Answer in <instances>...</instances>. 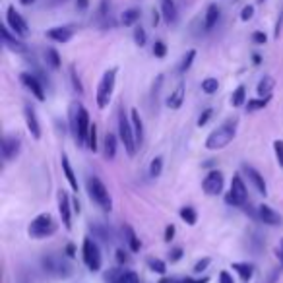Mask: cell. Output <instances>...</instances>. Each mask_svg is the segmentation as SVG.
<instances>
[{
    "instance_id": "cell-1",
    "label": "cell",
    "mask_w": 283,
    "mask_h": 283,
    "mask_svg": "<svg viewBox=\"0 0 283 283\" xmlns=\"http://www.w3.org/2000/svg\"><path fill=\"white\" fill-rule=\"evenodd\" d=\"M237 124H239V118H229L225 120L219 128H215L214 132H210V136L205 138V147L210 151H217V149H223L227 147L233 138L237 136Z\"/></svg>"
},
{
    "instance_id": "cell-2",
    "label": "cell",
    "mask_w": 283,
    "mask_h": 283,
    "mask_svg": "<svg viewBox=\"0 0 283 283\" xmlns=\"http://www.w3.org/2000/svg\"><path fill=\"white\" fill-rule=\"evenodd\" d=\"M72 258H68L66 254H47L41 258V266L43 270L59 279H66L74 273V266L70 262Z\"/></svg>"
},
{
    "instance_id": "cell-3",
    "label": "cell",
    "mask_w": 283,
    "mask_h": 283,
    "mask_svg": "<svg viewBox=\"0 0 283 283\" xmlns=\"http://www.w3.org/2000/svg\"><path fill=\"white\" fill-rule=\"evenodd\" d=\"M59 231V223L57 219L50 214H39L37 217L31 219L30 227H28V233H30L31 239H47V237H53V235Z\"/></svg>"
},
{
    "instance_id": "cell-4",
    "label": "cell",
    "mask_w": 283,
    "mask_h": 283,
    "mask_svg": "<svg viewBox=\"0 0 283 283\" xmlns=\"http://www.w3.org/2000/svg\"><path fill=\"white\" fill-rule=\"evenodd\" d=\"M86 185H88L89 198H91L103 212H111V210H113V198L109 194L107 186L103 185V181H101L99 176L91 175V176H88V183H86Z\"/></svg>"
},
{
    "instance_id": "cell-5",
    "label": "cell",
    "mask_w": 283,
    "mask_h": 283,
    "mask_svg": "<svg viewBox=\"0 0 283 283\" xmlns=\"http://www.w3.org/2000/svg\"><path fill=\"white\" fill-rule=\"evenodd\" d=\"M128 117L130 115H126L124 111L118 113V138H120V142H122L128 156L134 157L138 151V144L136 136H134V128H132V120Z\"/></svg>"
},
{
    "instance_id": "cell-6",
    "label": "cell",
    "mask_w": 283,
    "mask_h": 283,
    "mask_svg": "<svg viewBox=\"0 0 283 283\" xmlns=\"http://www.w3.org/2000/svg\"><path fill=\"white\" fill-rule=\"evenodd\" d=\"M82 258L84 264L88 266L89 272H99L101 266H103V258H101V250H99V244L95 239L86 237L84 244H82Z\"/></svg>"
},
{
    "instance_id": "cell-7",
    "label": "cell",
    "mask_w": 283,
    "mask_h": 283,
    "mask_svg": "<svg viewBox=\"0 0 283 283\" xmlns=\"http://www.w3.org/2000/svg\"><path fill=\"white\" fill-rule=\"evenodd\" d=\"M117 68H109L97 86V107L99 109H107L109 101L113 97V91H115V82H117Z\"/></svg>"
},
{
    "instance_id": "cell-8",
    "label": "cell",
    "mask_w": 283,
    "mask_h": 283,
    "mask_svg": "<svg viewBox=\"0 0 283 283\" xmlns=\"http://www.w3.org/2000/svg\"><path fill=\"white\" fill-rule=\"evenodd\" d=\"M246 200H248V190H246L243 176L237 173V175H233L229 192L225 194V204L233 205V208H243L246 204Z\"/></svg>"
},
{
    "instance_id": "cell-9",
    "label": "cell",
    "mask_w": 283,
    "mask_h": 283,
    "mask_svg": "<svg viewBox=\"0 0 283 283\" xmlns=\"http://www.w3.org/2000/svg\"><path fill=\"white\" fill-rule=\"evenodd\" d=\"M89 128H91V120H89L88 109L80 103L78 107V122H76V132H74V140L78 142V146L88 147V136H89Z\"/></svg>"
},
{
    "instance_id": "cell-10",
    "label": "cell",
    "mask_w": 283,
    "mask_h": 283,
    "mask_svg": "<svg viewBox=\"0 0 283 283\" xmlns=\"http://www.w3.org/2000/svg\"><path fill=\"white\" fill-rule=\"evenodd\" d=\"M223 186H225V176L221 171H210L208 175L204 176V181H202V190H204L208 196H215L219 194V192H223Z\"/></svg>"
},
{
    "instance_id": "cell-11",
    "label": "cell",
    "mask_w": 283,
    "mask_h": 283,
    "mask_svg": "<svg viewBox=\"0 0 283 283\" xmlns=\"http://www.w3.org/2000/svg\"><path fill=\"white\" fill-rule=\"evenodd\" d=\"M20 82L23 84V88L28 89V91H31V95L37 99V101H45V84H43L35 74L21 72Z\"/></svg>"
},
{
    "instance_id": "cell-12",
    "label": "cell",
    "mask_w": 283,
    "mask_h": 283,
    "mask_svg": "<svg viewBox=\"0 0 283 283\" xmlns=\"http://www.w3.org/2000/svg\"><path fill=\"white\" fill-rule=\"evenodd\" d=\"M57 200H59V214L60 219H62V225H64L66 231H72V212H74V208H72V200H70L68 192L59 190Z\"/></svg>"
},
{
    "instance_id": "cell-13",
    "label": "cell",
    "mask_w": 283,
    "mask_h": 283,
    "mask_svg": "<svg viewBox=\"0 0 283 283\" xmlns=\"http://www.w3.org/2000/svg\"><path fill=\"white\" fill-rule=\"evenodd\" d=\"M6 21H8V28H10L18 37H28V33H30L28 21L21 18L20 12H16L14 6H10L8 12H6Z\"/></svg>"
},
{
    "instance_id": "cell-14",
    "label": "cell",
    "mask_w": 283,
    "mask_h": 283,
    "mask_svg": "<svg viewBox=\"0 0 283 283\" xmlns=\"http://www.w3.org/2000/svg\"><path fill=\"white\" fill-rule=\"evenodd\" d=\"M243 173L248 176V181L252 183V186L260 192V194H268V185H266V181H264V176L260 171H256L252 165H248V163H243Z\"/></svg>"
},
{
    "instance_id": "cell-15",
    "label": "cell",
    "mask_w": 283,
    "mask_h": 283,
    "mask_svg": "<svg viewBox=\"0 0 283 283\" xmlns=\"http://www.w3.org/2000/svg\"><path fill=\"white\" fill-rule=\"evenodd\" d=\"M258 219H260L264 225H270V227L281 225V215L277 214L272 205H268V204L258 205Z\"/></svg>"
},
{
    "instance_id": "cell-16",
    "label": "cell",
    "mask_w": 283,
    "mask_h": 283,
    "mask_svg": "<svg viewBox=\"0 0 283 283\" xmlns=\"http://www.w3.org/2000/svg\"><path fill=\"white\" fill-rule=\"evenodd\" d=\"M23 117H25V124H28V130L33 140H41V124L35 115V109L31 107L30 103H25V107H23Z\"/></svg>"
},
{
    "instance_id": "cell-17",
    "label": "cell",
    "mask_w": 283,
    "mask_h": 283,
    "mask_svg": "<svg viewBox=\"0 0 283 283\" xmlns=\"http://www.w3.org/2000/svg\"><path fill=\"white\" fill-rule=\"evenodd\" d=\"M18 153H20V138L4 136V140H2V157H4V161H12Z\"/></svg>"
},
{
    "instance_id": "cell-18",
    "label": "cell",
    "mask_w": 283,
    "mask_h": 283,
    "mask_svg": "<svg viewBox=\"0 0 283 283\" xmlns=\"http://www.w3.org/2000/svg\"><path fill=\"white\" fill-rule=\"evenodd\" d=\"M88 227H89V231L93 233V239H97L101 243H111V241H113V231L109 229L107 225L99 223V221H91Z\"/></svg>"
},
{
    "instance_id": "cell-19",
    "label": "cell",
    "mask_w": 283,
    "mask_h": 283,
    "mask_svg": "<svg viewBox=\"0 0 283 283\" xmlns=\"http://www.w3.org/2000/svg\"><path fill=\"white\" fill-rule=\"evenodd\" d=\"M60 165H62V173H64V178L68 181L70 188L74 190V192H78V178H76V173H74V169H72V165H70V159L66 153H62V157H60Z\"/></svg>"
},
{
    "instance_id": "cell-20",
    "label": "cell",
    "mask_w": 283,
    "mask_h": 283,
    "mask_svg": "<svg viewBox=\"0 0 283 283\" xmlns=\"http://www.w3.org/2000/svg\"><path fill=\"white\" fill-rule=\"evenodd\" d=\"M72 35H74V31L72 28H66V25H62V28H53V30L47 31V37L50 41H55V43H68L72 39Z\"/></svg>"
},
{
    "instance_id": "cell-21",
    "label": "cell",
    "mask_w": 283,
    "mask_h": 283,
    "mask_svg": "<svg viewBox=\"0 0 283 283\" xmlns=\"http://www.w3.org/2000/svg\"><path fill=\"white\" fill-rule=\"evenodd\" d=\"M130 120H132V128H134L136 144L140 147L142 142H144V122H142V117H140V111L138 109H130Z\"/></svg>"
},
{
    "instance_id": "cell-22",
    "label": "cell",
    "mask_w": 283,
    "mask_h": 283,
    "mask_svg": "<svg viewBox=\"0 0 283 283\" xmlns=\"http://www.w3.org/2000/svg\"><path fill=\"white\" fill-rule=\"evenodd\" d=\"M16 37H18V35H16V33L12 35L10 28H8V25H4V28H2V41H4V45H6V47H10L12 50H18V53H25V45H23L21 41L16 39Z\"/></svg>"
},
{
    "instance_id": "cell-23",
    "label": "cell",
    "mask_w": 283,
    "mask_h": 283,
    "mask_svg": "<svg viewBox=\"0 0 283 283\" xmlns=\"http://www.w3.org/2000/svg\"><path fill=\"white\" fill-rule=\"evenodd\" d=\"M183 103H185V84L181 82L178 86L175 88V91L167 97V107L173 109V111H176V109L183 107Z\"/></svg>"
},
{
    "instance_id": "cell-24",
    "label": "cell",
    "mask_w": 283,
    "mask_h": 283,
    "mask_svg": "<svg viewBox=\"0 0 283 283\" xmlns=\"http://www.w3.org/2000/svg\"><path fill=\"white\" fill-rule=\"evenodd\" d=\"M219 16H221V10L217 8V4H210L208 10H205V18H204V30L212 31L217 25L219 21Z\"/></svg>"
},
{
    "instance_id": "cell-25",
    "label": "cell",
    "mask_w": 283,
    "mask_h": 283,
    "mask_svg": "<svg viewBox=\"0 0 283 283\" xmlns=\"http://www.w3.org/2000/svg\"><path fill=\"white\" fill-rule=\"evenodd\" d=\"M161 16L165 18L169 25L178 20V12H176V6L173 0H161Z\"/></svg>"
},
{
    "instance_id": "cell-26",
    "label": "cell",
    "mask_w": 283,
    "mask_h": 283,
    "mask_svg": "<svg viewBox=\"0 0 283 283\" xmlns=\"http://www.w3.org/2000/svg\"><path fill=\"white\" fill-rule=\"evenodd\" d=\"M231 268H233L235 272L239 273V277H241L244 283H248L250 279H252V275H254L252 264H248V262H233V264H231Z\"/></svg>"
},
{
    "instance_id": "cell-27",
    "label": "cell",
    "mask_w": 283,
    "mask_h": 283,
    "mask_svg": "<svg viewBox=\"0 0 283 283\" xmlns=\"http://www.w3.org/2000/svg\"><path fill=\"white\" fill-rule=\"evenodd\" d=\"M117 144H118V138L117 134H113V132H107V136H105V142H103V151H105V157H107V161L111 159H115L117 156Z\"/></svg>"
},
{
    "instance_id": "cell-28",
    "label": "cell",
    "mask_w": 283,
    "mask_h": 283,
    "mask_svg": "<svg viewBox=\"0 0 283 283\" xmlns=\"http://www.w3.org/2000/svg\"><path fill=\"white\" fill-rule=\"evenodd\" d=\"M273 86H275V80H273L272 76H264V78L260 80V84H258V88H256L258 97H270L273 91Z\"/></svg>"
},
{
    "instance_id": "cell-29",
    "label": "cell",
    "mask_w": 283,
    "mask_h": 283,
    "mask_svg": "<svg viewBox=\"0 0 283 283\" xmlns=\"http://www.w3.org/2000/svg\"><path fill=\"white\" fill-rule=\"evenodd\" d=\"M124 235H126V243L130 246V250L132 252H140V248H142V243H140V239H138V235L134 233V229L130 227V225H124Z\"/></svg>"
},
{
    "instance_id": "cell-30",
    "label": "cell",
    "mask_w": 283,
    "mask_h": 283,
    "mask_svg": "<svg viewBox=\"0 0 283 283\" xmlns=\"http://www.w3.org/2000/svg\"><path fill=\"white\" fill-rule=\"evenodd\" d=\"M246 88L244 86H239V88L235 89L233 93H231V105H233L235 109L243 107V105H246Z\"/></svg>"
},
{
    "instance_id": "cell-31",
    "label": "cell",
    "mask_w": 283,
    "mask_h": 283,
    "mask_svg": "<svg viewBox=\"0 0 283 283\" xmlns=\"http://www.w3.org/2000/svg\"><path fill=\"white\" fill-rule=\"evenodd\" d=\"M270 99H272V95L270 97H258V99H248L246 101V111L248 113H256V111H260V109H266L268 105H270Z\"/></svg>"
},
{
    "instance_id": "cell-32",
    "label": "cell",
    "mask_w": 283,
    "mask_h": 283,
    "mask_svg": "<svg viewBox=\"0 0 283 283\" xmlns=\"http://www.w3.org/2000/svg\"><path fill=\"white\" fill-rule=\"evenodd\" d=\"M45 62H47V66H49L50 70H59L60 64H62L59 50L57 49H47L45 50Z\"/></svg>"
},
{
    "instance_id": "cell-33",
    "label": "cell",
    "mask_w": 283,
    "mask_h": 283,
    "mask_svg": "<svg viewBox=\"0 0 283 283\" xmlns=\"http://www.w3.org/2000/svg\"><path fill=\"white\" fill-rule=\"evenodd\" d=\"M147 268L151 270L153 273H159V275H165L167 273V264L161 260V258H156V256H149L146 260Z\"/></svg>"
},
{
    "instance_id": "cell-34",
    "label": "cell",
    "mask_w": 283,
    "mask_h": 283,
    "mask_svg": "<svg viewBox=\"0 0 283 283\" xmlns=\"http://www.w3.org/2000/svg\"><path fill=\"white\" fill-rule=\"evenodd\" d=\"M178 215H181V219H183L186 225H190V227L196 225V221H198V214H196V210L192 208V205H185V208H181Z\"/></svg>"
},
{
    "instance_id": "cell-35",
    "label": "cell",
    "mask_w": 283,
    "mask_h": 283,
    "mask_svg": "<svg viewBox=\"0 0 283 283\" xmlns=\"http://www.w3.org/2000/svg\"><path fill=\"white\" fill-rule=\"evenodd\" d=\"M138 20H140V10H138V8H130V10L124 12V14H122V18H120L122 25H126V28L134 25Z\"/></svg>"
},
{
    "instance_id": "cell-36",
    "label": "cell",
    "mask_w": 283,
    "mask_h": 283,
    "mask_svg": "<svg viewBox=\"0 0 283 283\" xmlns=\"http://www.w3.org/2000/svg\"><path fill=\"white\" fill-rule=\"evenodd\" d=\"M194 59H196V50H194V49L186 50V55L183 57V60H181V66H178V72H181V74H185V72H188V70H190V66H192V62H194Z\"/></svg>"
},
{
    "instance_id": "cell-37",
    "label": "cell",
    "mask_w": 283,
    "mask_h": 283,
    "mask_svg": "<svg viewBox=\"0 0 283 283\" xmlns=\"http://www.w3.org/2000/svg\"><path fill=\"white\" fill-rule=\"evenodd\" d=\"M161 173H163V157L157 156V157H153L151 163H149V176L157 178V176H161Z\"/></svg>"
},
{
    "instance_id": "cell-38",
    "label": "cell",
    "mask_w": 283,
    "mask_h": 283,
    "mask_svg": "<svg viewBox=\"0 0 283 283\" xmlns=\"http://www.w3.org/2000/svg\"><path fill=\"white\" fill-rule=\"evenodd\" d=\"M217 89H219V82H217V78L202 80V91H204L205 95H214Z\"/></svg>"
},
{
    "instance_id": "cell-39",
    "label": "cell",
    "mask_w": 283,
    "mask_h": 283,
    "mask_svg": "<svg viewBox=\"0 0 283 283\" xmlns=\"http://www.w3.org/2000/svg\"><path fill=\"white\" fill-rule=\"evenodd\" d=\"M115 283H140V277H138L136 272H132V270H128V272H122L120 275L117 277V281Z\"/></svg>"
},
{
    "instance_id": "cell-40",
    "label": "cell",
    "mask_w": 283,
    "mask_h": 283,
    "mask_svg": "<svg viewBox=\"0 0 283 283\" xmlns=\"http://www.w3.org/2000/svg\"><path fill=\"white\" fill-rule=\"evenodd\" d=\"M88 147L95 153L99 149L97 146V126L95 124H91V128H89V136H88Z\"/></svg>"
},
{
    "instance_id": "cell-41",
    "label": "cell",
    "mask_w": 283,
    "mask_h": 283,
    "mask_svg": "<svg viewBox=\"0 0 283 283\" xmlns=\"http://www.w3.org/2000/svg\"><path fill=\"white\" fill-rule=\"evenodd\" d=\"M70 80H72V88H74V91H78L80 95H82V93H84V86H82L78 74H76V66H70Z\"/></svg>"
},
{
    "instance_id": "cell-42",
    "label": "cell",
    "mask_w": 283,
    "mask_h": 283,
    "mask_svg": "<svg viewBox=\"0 0 283 283\" xmlns=\"http://www.w3.org/2000/svg\"><path fill=\"white\" fill-rule=\"evenodd\" d=\"M146 41H147L146 30H144L142 25H136V30H134V43H136L138 47H144Z\"/></svg>"
},
{
    "instance_id": "cell-43",
    "label": "cell",
    "mask_w": 283,
    "mask_h": 283,
    "mask_svg": "<svg viewBox=\"0 0 283 283\" xmlns=\"http://www.w3.org/2000/svg\"><path fill=\"white\" fill-rule=\"evenodd\" d=\"M273 153H275V159H277V165L283 169V140L273 142Z\"/></svg>"
},
{
    "instance_id": "cell-44",
    "label": "cell",
    "mask_w": 283,
    "mask_h": 283,
    "mask_svg": "<svg viewBox=\"0 0 283 283\" xmlns=\"http://www.w3.org/2000/svg\"><path fill=\"white\" fill-rule=\"evenodd\" d=\"M153 55H156L157 59H165L167 45L163 43V41H156V43H153Z\"/></svg>"
},
{
    "instance_id": "cell-45",
    "label": "cell",
    "mask_w": 283,
    "mask_h": 283,
    "mask_svg": "<svg viewBox=\"0 0 283 283\" xmlns=\"http://www.w3.org/2000/svg\"><path fill=\"white\" fill-rule=\"evenodd\" d=\"M214 117V109H205V111H202V115H200V118H198V126L202 128V126H205L208 122H210V118Z\"/></svg>"
},
{
    "instance_id": "cell-46",
    "label": "cell",
    "mask_w": 283,
    "mask_h": 283,
    "mask_svg": "<svg viewBox=\"0 0 283 283\" xmlns=\"http://www.w3.org/2000/svg\"><path fill=\"white\" fill-rule=\"evenodd\" d=\"M183 254H185V250L181 248V246H175V248H171V252H169V262L171 264H176L181 258H183Z\"/></svg>"
},
{
    "instance_id": "cell-47",
    "label": "cell",
    "mask_w": 283,
    "mask_h": 283,
    "mask_svg": "<svg viewBox=\"0 0 283 283\" xmlns=\"http://www.w3.org/2000/svg\"><path fill=\"white\" fill-rule=\"evenodd\" d=\"M210 264H212V258H202V260H198V262L194 264L192 270H194V273H202Z\"/></svg>"
},
{
    "instance_id": "cell-48",
    "label": "cell",
    "mask_w": 283,
    "mask_h": 283,
    "mask_svg": "<svg viewBox=\"0 0 283 283\" xmlns=\"http://www.w3.org/2000/svg\"><path fill=\"white\" fill-rule=\"evenodd\" d=\"M252 41L256 43V45H266V43H268V35H266L264 31H254Z\"/></svg>"
},
{
    "instance_id": "cell-49",
    "label": "cell",
    "mask_w": 283,
    "mask_h": 283,
    "mask_svg": "<svg viewBox=\"0 0 283 283\" xmlns=\"http://www.w3.org/2000/svg\"><path fill=\"white\" fill-rule=\"evenodd\" d=\"M252 16H254V6H250V4H248V6H244L243 12H241V20L248 21Z\"/></svg>"
},
{
    "instance_id": "cell-50",
    "label": "cell",
    "mask_w": 283,
    "mask_h": 283,
    "mask_svg": "<svg viewBox=\"0 0 283 283\" xmlns=\"http://www.w3.org/2000/svg\"><path fill=\"white\" fill-rule=\"evenodd\" d=\"M115 258H117V262L122 266V264H128V254L122 250V248H118L117 252H115Z\"/></svg>"
},
{
    "instance_id": "cell-51",
    "label": "cell",
    "mask_w": 283,
    "mask_h": 283,
    "mask_svg": "<svg viewBox=\"0 0 283 283\" xmlns=\"http://www.w3.org/2000/svg\"><path fill=\"white\" fill-rule=\"evenodd\" d=\"M175 225L171 223V225H167L165 227V237H163V239H165L167 243H171V241H173V237H175Z\"/></svg>"
},
{
    "instance_id": "cell-52",
    "label": "cell",
    "mask_w": 283,
    "mask_h": 283,
    "mask_svg": "<svg viewBox=\"0 0 283 283\" xmlns=\"http://www.w3.org/2000/svg\"><path fill=\"white\" fill-rule=\"evenodd\" d=\"M219 283H235L233 275L227 272V270H223V272L219 273Z\"/></svg>"
},
{
    "instance_id": "cell-53",
    "label": "cell",
    "mask_w": 283,
    "mask_h": 283,
    "mask_svg": "<svg viewBox=\"0 0 283 283\" xmlns=\"http://www.w3.org/2000/svg\"><path fill=\"white\" fill-rule=\"evenodd\" d=\"M64 254H66L68 258H74V256H76V246L72 243H68L66 244V248H64Z\"/></svg>"
},
{
    "instance_id": "cell-54",
    "label": "cell",
    "mask_w": 283,
    "mask_h": 283,
    "mask_svg": "<svg viewBox=\"0 0 283 283\" xmlns=\"http://www.w3.org/2000/svg\"><path fill=\"white\" fill-rule=\"evenodd\" d=\"M107 10H109V0H101V6H99V16L103 18V16H107Z\"/></svg>"
},
{
    "instance_id": "cell-55",
    "label": "cell",
    "mask_w": 283,
    "mask_h": 283,
    "mask_svg": "<svg viewBox=\"0 0 283 283\" xmlns=\"http://www.w3.org/2000/svg\"><path fill=\"white\" fill-rule=\"evenodd\" d=\"M178 283H210V277H200V279H192V277H186Z\"/></svg>"
},
{
    "instance_id": "cell-56",
    "label": "cell",
    "mask_w": 283,
    "mask_h": 283,
    "mask_svg": "<svg viewBox=\"0 0 283 283\" xmlns=\"http://www.w3.org/2000/svg\"><path fill=\"white\" fill-rule=\"evenodd\" d=\"M88 6H89V0H76V8L80 12L88 10Z\"/></svg>"
},
{
    "instance_id": "cell-57",
    "label": "cell",
    "mask_w": 283,
    "mask_h": 283,
    "mask_svg": "<svg viewBox=\"0 0 283 283\" xmlns=\"http://www.w3.org/2000/svg\"><path fill=\"white\" fill-rule=\"evenodd\" d=\"M72 208H74V214H80V200H78V196H74V198H72Z\"/></svg>"
},
{
    "instance_id": "cell-58",
    "label": "cell",
    "mask_w": 283,
    "mask_h": 283,
    "mask_svg": "<svg viewBox=\"0 0 283 283\" xmlns=\"http://www.w3.org/2000/svg\"><path fill=\"white\" fill-rule=\"evenodd\" d=\"M277 258H279V262L283 266V239L279 241V246H277Z\"/></svg>"
},
{
    "instance_id": "cell-59",
    "label": "cell",
    "mask_w": 283,
    "mask_h": 283,
    "mask_svg": "<svg viewBox=\"0 0 283 283\" xmlns=\"http://www.w3.org/2000/svg\"><path fill=\"white\" fill-rule=\"evenodd\" d=\"M159 283H178V279H175V277H161Z\"/></svg>"
},
{
    "instance_id": "cell-60",
    "label": "cell",
    "mask_w": 283,
    "mask_h": 283,
    "mask_svg": "<svg viewBox=\"0 0 283 283\" xmlns=\"http://www.w3.org/2000/svg\"><path fill=\"white\" fill-rule=\"evenodd\" d=\"M151 23H153V25H157V23H159V14H157V12H153V18H151Z\"/></svg>"
},
{
    "instance_id": "cell-61",
    "label": "cell",
    "mask_w": 283,
    "mask_h": 283,
    "mask_svg": "<svg viewBox=\"0 0 283 283\" xmlns=\"http://www.w3.org/2000/svg\"><path fill=\"white\" fill-rule=\"evenodd\" d=\"M64 2H68V0H50L49 4L50 6H57V4H64Z\"/></svg>"
},
{
    "instance_id": "cell-62",
    "label": "cell",
    "mask_w": 283,
    "mask_h": 283,
    "mask_svg": "<svg viewBox=\"0 0 283 283\" xmlns=\"http://www.w3.org/2000/svg\"><path fill=\"white\" fill-rule=\"evenodd\" d=\"M252 60H254V64H260V62H262V57H260V55H254Z\"/></svg>"
},
{
    "instance_id": "cell-63",
    "label": "cell",
    "mask_w": 283,
    "mask_h": 283,
    "mask_svg": "<svg viewBox=\"0 0 283 283\" xmlns=\"http://www.w3.org/2000/svg\"><path fill=\"white\" fill-rule=\"evenodd\" d=\"M35 0H20V4H23V6H31Z\"/></svg>"
},
{
    "instance_id": "cell-64",
    "label": "cell",
    "mask_w": 283,
    "mask_h": 283,
    "mask_svg": "<svg viewBox=\"0 0 283 283\" xmlns=\"http://www.w3.org/2000/svg\"><path fill=\"white\" fill-rule=\"evenodd\" d=\"M258 2H264V0H258Z\"/></svg>"
}]
</instances>
